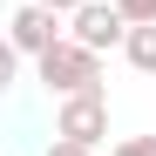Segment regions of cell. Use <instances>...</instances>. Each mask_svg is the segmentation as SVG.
Segmentation results:
<instances>
[{
	"mask_svg": "<svg viewBox=\"0 0 156 156\" xmlns=\"http://www.w3.org/2000/svg\"><path fill=\"white\" fill-rule=\"evenodd\" d=\"M34 82H41L48 95H88V88H102V55L68 34V41H55V48L34 61Z\"/></svg>",
	"mask_w": 156,
	"mask_h": 156,
	"instance_id": "cell-1",
	"label": "cell"
},
{
	"mask_svg": "<svg viewBox=\"0 0 156 156\" xmlns=\"http://www.w3.org/2000/svg\"><path fill=\"white\" fill-rule=\"evenodd\" d=\"M68 27H75V41H82V48L109 55V48H122V41H129V14L115 7V0H88L82 14H68Z\"/></svg>",
	"mask_w": 156,
	"mask_h": 156,
	"instance_id": "cell-2",
	"label": "cell"
},
{
	"mask_svg": "<svg viewBox=\"0 0 156 156\" xmlns=\"http://www.w3.org/2000/svg\"><path fill=\"white\" fill-rule=\"evenodd\" d=\"M55 136H75V143H88V149L109 136V102H102V88H88V95H61Z\"/></svg>",
	"mask_w": 156,
	"mask_h": 156,
	"instance_id": "cell-3",
	"label": "cell"
},
{
	"mask_svg": "<svg viewBox=\"0 0 156 156\" xmlns=\"http://www.w3.org/2000/svg\"><path fill=\"white\" fill-rule=\"evenodd\" d=\"M55 7H41V0H27V7H14V20H7V34H14V55H27V61H41L55 41H68L61 27H55Z\"/></svg>",
	"mask_w": 156,
	"mask_h": 156,
	"instance_id": "cell-4",
	"label": "cell"
},
{
	"mask_svg": "<svg viewBox=\"0 0 156 156\" xmlns=\"http://www.w3.org/2000/svg\"><path fill=\"white\" fill-rule=\"evenodd\" d=\"M122 55H129V68H136V75H156V27H129Z\"/></svg>",
	"mask_w": 156,
	"mask_h": 156,
	"instance_id": "cell-5",
	"label": "cell"
},
{
	"mask_svg": "<svg viewBox=\"0 0 156 156\" xmlns=\"http://www.w3.org/2000/svg\"><path fill=\"white\" fill-rule=\"evenodd\" d=\"M115 7L129 14V27H156V0H115Z\"/></svg>",
	"mask_w": 156,
	"mask_h": 156,
	"instance_id": "cell-6",
	"label": "cell"
},
{
	"mask_svg": "<svg viewBox=\"0 0 156 156\" xmlns=\"http://www.w3.org/2000/svg\"><path fill=\"white\" fill-rule=\"evenodd\" d=\"M109 156H156V136H122Z\"/></svg>",
	"mask_w": 156,
	"mask_h": 156,
	"instance_id": "cell-7",
	"label": "cell"
},
{
	"mask_svg": "<svg viewBox=\"0 0 156 156\" xmlns=\"http://www.w3.org/2000/svg\"><path fill=\"white\" fill-rule=\"evenodd\" d=\"M41 156H95V149H88V143H75V136H55Z\"/></svg>",
	"mask_w": 156,
	"mask_h": 156,
	"instance_id": "cell-8",
	"label": "cell"
},
{
	"mask_svg": "<svg viewBox=\"0 0 156 156\" xmlns=\"http://www.w3.org/2000/svg\"><path fill=\"white\" fill-rule=\"evenodd\" d=\"M41 7H55V14L68 20V14H82V7H88V0H41Z\"/></svg>",
	"mask_w": 156,
	"mask_h": 156,
	"instance_id": "cell-9",
	"label": "cell"
}]
</instances>
